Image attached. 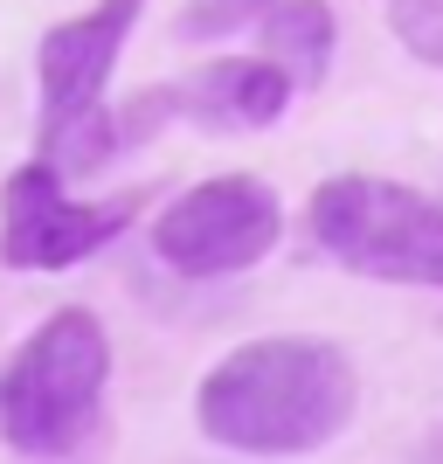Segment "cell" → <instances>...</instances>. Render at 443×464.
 I'll return each instance as SVG.
<instances>
[{"instance_id": "11", "label": "cell", "mask_w": 443, "mask_h": 464, "mask_svg": "<svg viewBox=\"0 0 443 464\" xmlns=\"http://www.w3.org/2000/svg\"><path fill=\"white\" fill-rule=\"evenodd\" d=\"M437 450H443V430H437Z\"/></svg>"}, {"instance_id": "9", "label": "cell", "mask_w": 443, "mask_h": 464, "mask_svg": "<svg viewBox=\"0 0 443 464\" xmlns=\"http://www.w3.org/2000/svg\"><path fill=\"white\" fill-rule=\"evenodd\" d=\"M388 28L429 70H443V0H388Z\"/></svg>"}, {"instance_id": "6", "label": "cell", "mask_w": 443, "mask_h": 464, "mask_svg": "<svg viewBox=\"0 0 443 464\" xmlns=\"http://www.w3.org/2000/svg\"><path fill=\"white\" fill-rule=\"evenodd\" d=\"M146 0H97L83 14L56 21L35 49V91H42V132L49 125H70V118L97 111L104 104V83H111L125 42H132V21Z\"/></svg>"}, {"instance_id": "4", "label": "cell", "mask_w": 443, "mask_h": 464, "mask_svg": "<svg viewBox=\"0 0 443 464\" xmlns=\"http://www.w3.org/2000/svg\"><path fill=\"white\" fill-rule=\"evenodd\" d=\"M284 236V208L256 174H215L174 194L153 222V256L174 277H236Z\"/></svg>"}, {"instance_id": "10", "label": "cell", "mask_w": 443, "mask_h": 464, "mask_svg": "<svg viewBox=\"0 0 443 464\" xmlns=\"http://www.w3.org/2000/svg\"><path fill=\"white\" fill-rule=\"evenodd\" d=\"M270 0H188L180 7V35L188 42H222L236 35V28H250V21H264Z\"/></svg>"}, {"instance_id": "2", "label": "cell", "mask_w": 443, "mask_h": 464, "mask_svg": "<svg viewBox=\"0 0 443 464\" xmlns=\"http://www.w3.org/2000/svg\"><path fill=\"white\" fill-rule=\"evenodd\" d=\"M111 388V340L83 305L49 312L0 368V444L21 458H70L97 430Z\"/></svg>"}, {"instance_id": "7", "label": "cell", "mask_w": 443, "mask_h": 464, "mask_svg": "<svg viewBox=\"0 0 443 464\" xmlns=\"http://www.w3.org/2000/svg\"><path fill=\"white\" fill-rule=\"evenodd\" d=\"M291 91H298L291 70H277L270 56H222L194 70L188 83H174V104L208 132H264L291 111Z\"/></svg>"}, {"instance_id": "1", "label": "cell", "mask_w": 443, "mask_h": 464, "mask_svg": "<svg viewBox=\"0 0 443 464\" xmlns=\"http://www.w3.org/2000/svg\"><path fill=\"white\" fill-rule=\"evenodd\" d=\"M361 374L332 340L277 333L222 353L194 388V423L201 437L243 458H305L326 450L353 423Z\"/></svg>"}, {"instance_id": "3", "label": "cell", "mask_w": 443, "mask_h": 464, "mask_svg": "<svg viewBox=\"0 0 443 464\" xmlns=\"http://www.w3.org/2000/svg\"><path fill=\"white\" fill-rule=\"evenodd\" d=\"M312 243L353 277L443 291V201L374 174H332L312 194Z\"/></svg>"}, {"instance_id": "8", "label": "cell", "mask_w": 443, "mask_h": 464, "mask_svg": "<svg viewBox=\"0 0 443 464\" xmlns=\"http://www.w3.org/2000/svg\"><path fill=\"white\" fill-rule=\"evenodd\" d=\"M256 28H264V56L277 70H291V83H319L332 70L340 21H332L326 0H270Z\"/></svg>"}, {"instance_id": "5", "label": "cell", "mask_w": 443, "mask_h": 464, "mask_svg": "<svg viewBox=\"0 0 443 464\" xmlns=\"http://www.w3.org/2000/svg\"><path fill=\"white\" fill-rule=\"evenodd\" d=\"M132 222V194L118 201H83L70 194V174L49 160H21L0 180V264L7 271H70L97 256Z\"/></svg>"}]
</instances>
